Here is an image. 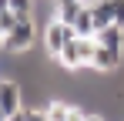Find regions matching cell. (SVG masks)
Segmentation results:
<instances>
[{"instance_id": "1", "label": "cell", "mask_w": 124, "mask_h": 121, "mask_svg": "<svg viewBox=\"0 0 124 121\" xmlns=\"http://www.w3.org/2000/svg\"><path fill=\"white\" fill-rule=\"evenodd\" d=\"M34 40H37V17L23 14L10 34H0V47H3V54H27L34 47Z\"/></svg>"}, {"instance_id": "2", "label": "cell", "mask_w": 124, "mask_h": 121, "mask_svg": "<svg viewBox=\"0 0 124 121\" xmlns=\"http://www.w3.org/2000/svg\"><path fill=\"white\" fill-rule=\"evenodd\" d=\"M74 37H77V30H74L70 24H64L61 17H50L47 24H44V34H40V40H44V57H47V60H57V54H61Z\"/></svg>"}, {"instance_id": "3", "label": "cell", "mask_w": 124, "mask_h": 121, "mask_svg": "<svg viewBox=\"0 0 124 121\" xmlns=\"http://www.w3.org/2000/svg\"><path fill=\"white\" fill-rule=\"evenodd\" d=\"M23 98H27L23 84H20V81H14L10 74H7V78H3V84H0V121L14 118L20 108H27V104H23Z\"/></svg>"}, {"instance_id": "4", "label": "cell", "mask_w": 124, "mask_h": 121, "mask_svg": "<svg viewBox=\"0 0 124 121\" xmlns=\"http://www.w3.org/2000/svg\"><path fill=\"white\" fill-rule=\"evenodd\" d=\"M84 7H87L84 0H57V17H61L64 24H70V27H74Z\"/></svg>"}, {"instance_id": "5", "label": "cell", "mask_w": 124, "mask_h": 121, "mask_svg": "<svg viewBox=\"0 0 124 121\" xmlns=\"http://www.w3.org/2000/svg\"><path fill=\"white\" fill-rule=\"evenodd\" d=\"M74 30H77V37H94V34H97V24H94V10H91V7H84V10H81Z\"/></svg>"}, {"instance_id": "6", "label": "cell", "mask_w": 124, "mask_h": 121, "mask_svg": "<svg viewBox=\"0 0 124 121\" xmlns=\"http://www.w3.org/2000/svg\"><path fill=\"white\" fill-rule=\"evenodd\" d=\"M23 14H17V10H10V7H3L0 10V34H10L14 27H17V20H20Z\"/></svg>"}, {"instance_id": "7", "label": "cell", "mask_w": 124, "mask_h": 121, "mask_svg": "<svg viewBox=\"0 0 124 121\" xmlns=\"http://www.w3.org/2000/svg\"><path fill=\"white\" fill-rule=\"evenodd\" d=\"M3 7H10V10H17V14H34L37 0H3Z\"/></svg>"}, {"instance_id": "8", "label": "cell", "mask_w": 124, "mask_h": 121, "mask_svg": "<svg viewBox=\"0 0 124 121\" xmlns=\"http://www.w3.org/2000/svg\"><path fill=\"white\" fill-rule=\"evenodd\" d=\"M27 121H50V118H47L44 108H30V111H27Z\"/></svg>"}, {"instance_id": "9", "label": "cell", "mask_w": 124, "mask_h": 121, "mask_svg": "<svg viewBox=\"0 0 124 121\" xmlns=\"http://www.w3.org/2000/svg\"><path fill=\"white\" fill-rule=\"evenodd\" d=\"M27 111H30V108H20V111H17L14 118H7V121H27Z\"/></svg>"}, {"instance_id": "10", "label": "cell", "mask_w": 124, "mask_h": 121, "mask_svg": "<svg viewBox=\"0 0 124 121\" xmlns=\"http://www.w3.org/2000/svg\"><path fill=\"white\" fill-rule=\"evenodd\" d=\"M84 121H111V118H107V114H87Z\"/></svg>"}]
</instances>
